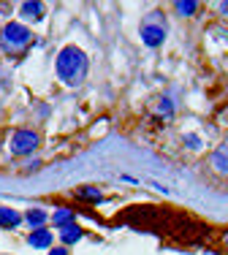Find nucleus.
Segmentation results:
<instances>
[{"label":"nucleus","instance_id":"1","mask_svg":"<svg viewBox=\"0 0 228 255\" xmlns=\"http://www.w3.org/2000/svg\"><path fill=\"white\" fill-rule=\"evenodd\" d=\"M85 74H87L85 52L76 49V46H65V49L57 54V76L63 79L65 84H79Z\"/></svg>","mask_w":228,"mask_h":255},{"label":"nucleus","instance_id":"2","mask_svg":"<svg viewBox=\"0 0 228 255\" xmlns=\"http://www.w3.org/2000/svg\"><path fill=\"white\" fill-rule=\"evenodd\" d=\"M11 147H14L16 155H30L35 147H38V136L33 130H19L14 138H11Z\"/></svg>","mask_w":228,"mask_h":255},{"label":"nucleus","instance_id":"3","mask_svg":"<svg viewBox=\"0 0 228 255\" xmlns=\"http://www.w3.org/2000/svg\"><path fill=\"white\" fill-rule=\"evenodd\" d=\"M3 35H5V41H8V44H25V41L30 38V30L22 27L19 22H8L5 30H3Z\"/></svg>","mask_w":228,"mask_h":255},{"label":"nucleus","instance_id":"4","mask_svg":"<svg viewBox=\"0 0 228 255\" xmlns=\"http://www.w3.org/2000/svg\"><path fill=\"white\" fill-rule=\"evenodd\" d=\"M141 38H144V44L147 46H160L163 44V38H166V30L160 27V25H147V27H141Z\"/></svg>","mask_w":228,"mask_h":255},{"label":"nucleus","instance_id":"5","mask_svg":"<svg viewBox=\"0 0 228 255\" xmlns=\"http://www.w3.org/2000/svg\"><path fill=\"white\" fill-rule=\"evenodd\" d=\"M19 223H22V215H19V212L8 209V206H0V226L14 228V226H19Z\"/></svg>","mask_w":228,"mask_h":255},{"label":"nucleus","instance_id":"6","mask_svg":"<svg viewBox=\"0 0 228 255\" xmlns=\"http://www.w3.org/2000/svg\"><path fill=\"white\" fill-rule=\"evenodd\" d=\"M30 245L33 247H49L52 245V234L46 228H35L33 234H30Z\"/></svg>","mask_w":228,"mask_h":255},{"label":"nucleus","instance_id":"7","mask_svg":"<svg viewBox=\"0 0 228 255\" xmlns=\"http://www.w3.org/2000/svg\"><path fill=\"white\" fill-rule=\"evenodd\" d=\"M82 234H85V231H82L79 226H74V223H71V226H65V228H63V234H60V236H63L65 245H76V242L82 239Z\"/></svg>","mask_w":228,"mask_h":255},{"label":"nucleus","instance_id":"8","mask_svg":"<svg viewBox=\"0 0 228 255\" xmlns=\"http://www.w3.org/2000/svg\"><path fill=\"white\" fill-rule=\"evenodd\" d=\"M212 160H215V168H218V171L228 174V144H223V147L212 155Z\"/></svg>","mask_w":228,"mask_h":255},{"label":"nucleus","instance_id":"9","mask_svg":"<svg viewBox=\"0 0 228 255\" xmlns=\"http://www.w3.org/2000/svg\"><path fill=\"white\" fill-rule=\"evenodd\" d=\"M22 14L30 16V19H41L44 8H41V3H35V0H27V3H22Z\"/></svg>","mask_w":228,"mask_h":255},{"label":"nucleus","instance_id":"10","mask_svg":"<svg viewBox=\"0 0 228 255\" xmlns=\"http://www.w3.org/2000/svg\"><path fill=\"white\" fill-rule=\"evenodd\" d=\"M177 14H182V16H190V14H196V8H199V3L196 0H177Z\"/></svg>","mask_w":228,"mask_h":255},{"label":"nucleus","instance_id":"11","mask_svg":"<svg viewBox=\"0 0 228 255\" xmlns=\"http://www.w3.org/2000/svg\"><path fill=\"white\" fill-rule=\"evenodd\" d=\"M27 223H30L33 228H44V223H46L44 209H30V212H27Z\"/></svg>","mask_w":228,"mask_h":255},{"label":"nucleus","instance_id":"12","mask_svg":"<svg viewBox=\"0 0 228 255\" xmlns=\"http://www.w3.org/2000/svg\"><path fill=\"white\" fill-rule=\"evenodd\" d=\"M71 220H74V212H71V209H60L57 212V215H55V223H57V226H71Z\"/></svg>","mask_w":228,"mask_h":255},{"label":"nucleus","instance_id":"13","mask_svg":"<svg viewBox=\"0 0 228 255\" xmlns=\"http://www.w3.org/2000/svg\"><path fill=\"white\" fill-rule=\"evenodd\" d=\"M79 196H82V198H93V201H101V193L93 190V187H85V190H79Z\"/></svg>","mask_w":228,"mask_h":255},{"label":"nucleus","instance_id":"14","mask_svg":"<svg viewBox=\"0 0 228 255\" xmlns=\"http://www.w3.org/2000/svg\"><path fill=\"white\" fill-rule=\"evenodd\" d=\"M185 141H188V147H193V149L201 147V138L199 136H185Z\"/></svg>","mask_w":228,"mask_h":255},{"label":"nucleus","instance_id":"15","mask_svg":"<svg viewBox=\"0 0 228 255\" xmlns=\"http://www.w3.org/2000/svg\"><path fill=\"white\" fill-rule=\"evenodd\" d=\"M49 255H68V253H65V247H57V250H49Z\"/></svg>","mask_w":228,"mask_h":255},{"label":"nucleus","instance_id":"16","mask_svg":"<svg viewBox=\"0 0 228 255\" xmlns=\"http://www.w3.org/2000/svg\"><path fill=\"white\" fill-rule=\"evenodd\" d=\"M220 11H223V14H228V3H223V5H220Z\"/></svg>","mask_w":228,"mask_h":255},{"label":"nucleus","instance_id":"17","mask_svg":"<svg viewBox=\"0 0 228 255\" xmlns=\"http://www.w3.org/2000/svg\"><path fill=\"white\" fill-rule=\"evenodd\" d=\"M226 242H228V239H226Z\"/></svg>","mask_w":228,"mask_h":255}]
</instances>
